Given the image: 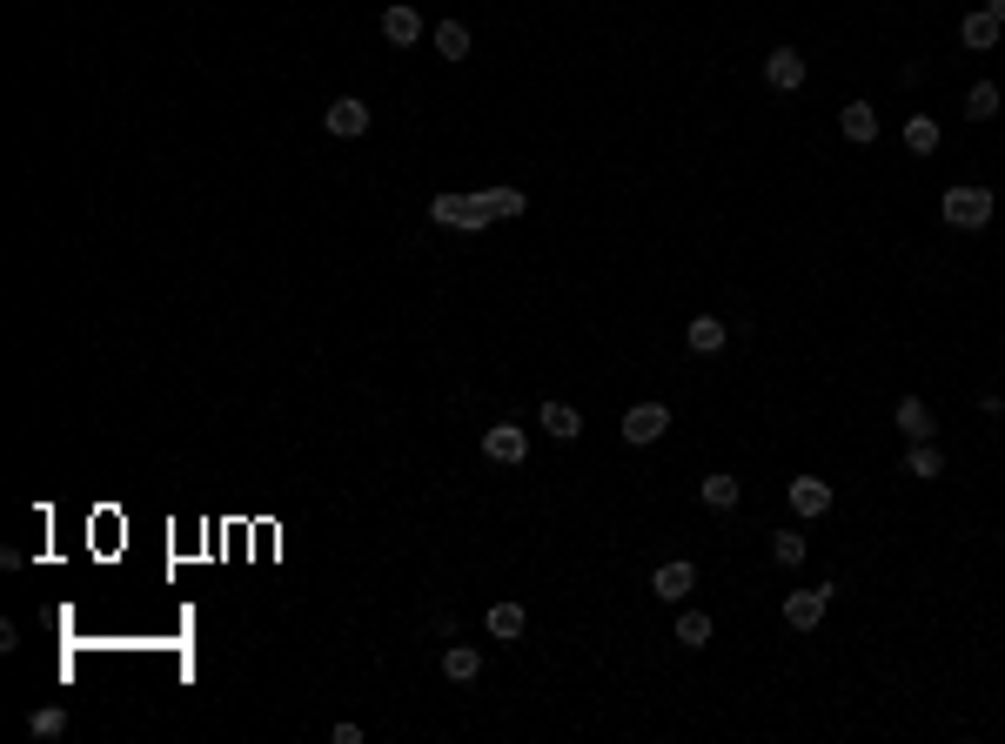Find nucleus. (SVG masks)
I'll return each mask as SVG.
<instances>
[{
	"label": "nucleus",
	"instance_id": "nucleus-1",
	"mask_svg": "<svg viewBox=\"0 0 1005 744\" xmlns=\"http://www.w3.org/2000/svg\"><path fill=\"white\" fill-rule=\"evenodd\" d=\"M938 215L952 228H985L992 222V188H972V181H952L945 195H938Z\"/></svg>",
	"mask_w": 1005,
	"mask_h": 744
},
{
	"label": "nucleus",
	"instance_id": "nucleus-2",
	"mask_svg": "<svg viewBox=\"0 0 1005 744\" xmlns=\"http://www.w3.org/2000/svg\"><path fill=\"white\" fill-rule=\"evenodd\" d=\"M429 222L469 228V235H476V228H490L496 215H490V202H483V195H436V202H429Z\"/></svg>",
	"mask_w": 1005,
	"mask_h": 744
},
{
	"label": "nucleus",
	"instance_id": "nucleus-3",
	"mask_svg": "<svg viewBox=\"0 0 1005 744\" xmlns=\"http://www.w3.org/2000/svg\"><path fill=\"white\" fill-rule=\"evenodd\" d=\"M664 429H670V409H664V403H637V409H624V443H630V450L657 443Z\"/></svg>",
	"mask_w": 1005,
	"mask_h": 744
},
{
	"label": "nucleus",
	"instance_id": "nucleus-4",
	"mask_svg": "<svg viewBox=\"0 0 1005 744\" xmlns=\"http://www.w3.org/2000/svg\"><path fill=\"white\" fill-rule=\"evenodd\" d=\"M804 74H811V68H804L798 47H771V54H764V81H771L778 94H798V88H804Z\"/></svg>",
	"mask_w": 1005,
	"mask_h": 744
},
{
	"label": "nucleus",
	"instance_id": "nucleus-5",
	"mask_svg": "<svg viewBox=\"0 0 1005 744\" xmlns=\"http://www.w3.org/2000/svg\"><path fill=\"white\" fill-rule=\"evenodd\" d=\"M825 604H831V584L825 590H791V597H784V624H791V631H818V624H825Z\"/></svg>",
	"mask_w": 1005,
	"mask_h": 744
},
{
	"label": "nucleus",
	"instance_id": "nucleus-6",
	"mask_svg": "<svg viewBox=\"0 0 1005 744\" xmlns=\"http://www.w3.org/2000/svg\"><path fill=\"white\" fill-rule=\"evenodd\" d=\"M483 456H490V463H523V456H530V429H516V423L483 429Z\"/></svg>",
	"mask_w": 1005,
	"mask_h": 744
},
{
	"label": "nucleus",
	"instance_id": "nucleus-7",
	"mask_svg": "<svg viewBox=\"0 0 1005 744\" xmlns=\"http://www.w3.org/2000/svg\"><path fill=\"white\" fill-rule=\"evenodd\" d=\"M650 590H657L664 604H684V597L697 590V564H691V557H677V564H664L657 577H650Z\"/></svg>",
	"mask_w": 1005,
	"mask_h": 744
},
{
	"label": "nucleus",
	"instance_id": "nucleus-8",
	"mask_svg": "<svg viewBox=\"0 0 1005 744\" xmlns=\"http://www.w3.org/2000/svg\"><path fill=\"white\" fill-rule=\"evenodd\" d=\"M382 41H396V47H416V41H423V14H416L409 0H396V7H382Z\"/></svg>",
	"mask_w": 1005,
	"mask_h": 744
},
{
	"label": "nucleus",
	"instance_id": "nucleus-9",
	"mask_svg": "<svg viewBox=\"0 0 1005 744\" xmlns=\"http://www.w3.org/2000/svg\"><path fill=\"white\" fill-rule=\"evenodd\" d=\"M329 135H342V141H356V135H369V108H362L356 94H342V101H329Z\"/></svg>",
	"mask_w": 1005,
	"mask_h": 744
},
{
	"label": "nucleus",
	"instance_id": "nucleus-10",
	"mask_svg": "<svg viewBox=\"0 0 1005 744\" xmlns=\"http://www.w3.org/2000/svg\"><path fill=\"white\" fill-rule=\"evenodd\" d=\"M791 510H798V517H825L831 510V483L825 476H791Z\"/></svg>",
	"mask_w": 1005,
	"mask_h": 744
},
{
	"label": "nucleus",
	"instance_id": "nucleus-11",
	"mask_svg": "<svg viewBox=\"0 0 1005 744\" xmlns=\"http://www.w3.org/2000/svg\"><path fill=\"white\" fill-rule=\"evenodd\" d=\"M536 423L550 429L557 443H577V436H583V416H577L570 403H543V409H536Z\"/></svg>",
	"mask_w": 1005,
	"mask_h": 744
},
{
	"label": "nucleus",
	"instance_id": "nucleus-12",
	"mask_svg": "<svg viewBox=\"0 0 1005 744\" xmlns=\"http://www.w3.org/2000/svg\"><path fill=\"white\" fill-rule=\"evenodd\" d=\"M838 128H845V141L871 148V141H878V114H871V101H851V108L838 114Z\"/></svg>",
	"mask_w": 1005,
	"mask_h": 744
},
{
	"label": "nucleus",
	"instance_id": "nucleus-13",
	"mask_svg": "<svg viewBox=\"0 0 1005 744\" xmlns=\"http://www.w3.org/2000/svg\"><path fill=\"white\" fill-rule=\"evenodd\" d=\"M892 423L905 429V436H912V443H925V436H932V409L918 403V396H898V409H892Z\"/></svg>",
	"mask_w": 1005,
	"mask_h": 744
},
{
	"label": "nucleus",
	"instance_id": "nucleus-14",
	"mask_svg": "<svg viewBox=\"0 0 1005 744\" xmlns=\"http://www.w3.org/2000/svg\"><path fill=\"white\" fill-rule=\"evenodd\" d=\"M905 476H918V483L945 476V450H938L932 436H925V443H912V456H905Z\"/></svg>",
	"mask_w": 1005,
	"mask_h": 744
},
{
	"label": "nucleus",
	"instance_id": "nucleus-15",
	"mask_svg": "<svg viewBox=\"0 0 1005 744\" xmlns=\"http://www.w3.org/2000/svg\"><path fill=\"white\" fill-rule=\"evenodd\" d=\"M999 34H1005V27L992 21V14H965V21H959V41L972 47V54H985V47H999Z\"/></svg>",
	"mask_w": 1005,
	"mask_h": 744
},
{
	"label": "nucleus",
	"instance_id": "nucleus-16",
	"mask_svg": "<svg viewBox=\"0 0 1005 744\" xmlns=\"http://www.w3.org/2000/svg\"><path fill=\"white\" fill-rule=\"evenodd\" d=\"M443 677H456V684H476V677H483V651H469V644H449V651H443Z\"/></svg>",
	"mask_w": 1005,
	"mask_h": 744
},
{
	"label": "nucleus",
	"instance_id": "nucleus-17",
	"mask_svg": "<svg viewBox=\"0 0 1005 744\" xmlns=\"http://www.w3.org/2000/svg\"><path fill=\"white\" fill-rule=\"evenodd\" d=\"M724 336H731V329H724L717 316H697L691 329H684V342H691L697 356H717V349H724Z\"/></svg>",
	"mask_w": 1005,
	"mask_h": 744
},
{
	"label": "nucleus",
	"instance_id": "nucleus-18",
	"mask_svg": "<svg viewBox=\"0 0 1005 744\" xmlns=\"http://www.w3.org/2000/svg\"><path fill=\"white\" fill-rule=\"evenodd\" d=\"M697 490H704V503H711V510H737V490H744V483H737V476H724V470H711Z\"/></svg>",
	"mask_w": 1005,
	"mask_h": 744
},
{
	"label": "nucleus",
	"instance_id": "nucleus-19",
	"mask_svg": "<svg viewBox=\"0 0 1005 744\" xmlns=\"http://www.w3.org/2000/svg\"><path fill=\"white\" fill-rule=\"evenodd\" d=\"M677 644H684V651L711 644V617H704V610H677Z\"/></svg>",
	"mask_w": 1005,
	"mask_h": 744
},
{
	"label": "nucleus",
	"instance_id": "nucleus-20",
	"mask_svg": "<svg viewBox=\"0 0 1005 744\" xmlns=\"http://www.w3.org/2000/svg\"><path fill=\"white\" fill-rule=\"evenodd\" d=\"M436 54H443V61H469V27L463 21H443V27H436Z\"/></svg>",
	"mask_w": 1005,
	"mask_h": 744
},
{
	"label": "nucleus",
	"instance_id": "nucleus-21",
	"mask_svg": "<svg viewBox=\"0 0 1005 744\" xmlns=\"http://www.w3.org/2000/svg\"><path fill=\"white\" fill-rule=\"evenodd\" d=\"M483 624H490V637H523V604H510V597H503V604H490V617H483Z\"/></svg>",
	"mask_w": 1005,
	"mask_h": 744
},
{
	"label": "nucleus",
	"instance_id": "nucleus-22",
	"mask_svg": "<svg viewBox=\"0 0 1005 744\" xmlns=\"http://www.w3.org/2000/svg\"><path fill=\"white\" fill-rule=\"evenodd\" d=\"M905 148H912V155H932L938 148V121L932 114H912V121H905Z\"/></svg>",
	"mask_w": 1005,
	"mask_h": 744
},
{
	"label": "nucleus",
	"instance_id": "nucleus-23",
	"mask_svg": "<svg viewBox=\"0 0 1005 744\" xmlns=\"http://www.w3.org/2000/svg\"><path fill=\"white\" fill-rule=\"evenodd\" d=\"M27 731H34V738H61V731H67V711H61V704H41V711L27 718Z\"/></svg>",
	"mask_w": 1005,
	"mask_h": 744
},
{
	"label": "nucleus",
	"instance_id": "nucleus-24",
	"mask_svg": "<svg viewBox=\"0 0 1005 744\" xmlns=\"http://www.w3.org/2000/svg\"><path fill=\"white\" fill-rule=\"evenodd\" d=\"M965 114H972V121H992V114H999V88H992V81H979V88L965 94Z\"/></svg>",
	"mask_w": 1005,
	"mask_h": 744
},
{
	"label": "nucleus",
	"instance_id": "nucleus-25",
	"mask_svg": "<svg viewBox=\"0 0 1005 744\" xmlns=\"http://www.w3.org/2000/svg\"><path fill=\"white\" fill-rule=\"evenodd\" d=\"M771 557H778L784 570H791V564H804V537H798V530H778V537H771Z\"/></svg>",
	"mask_w": 1005,
	"mask_h": 744
},
{
	"label": "nucleus",
	"instance_id": "nucleus-26",
	"mask_svg": "<svg viewBox=\"0 0 1005 744\" xmlns=\"http://www.w3.org/2000/svg\"><path fill=\"white\" fill-rule=\"evenodd\" d=\"M490 215H523V188H483Z\"/></svg>",
	"mask_w": 1005,
	"mask_h": 744
},
{
	"label": "nucleus",
	"instance_id": "nucleus-27",
	"mask_svg": "<svg viewBox=\"0 0 1005 744\" xmlns=\"http://www.w3.org/2000/svg\"><path fill=\"white\" fill-rule=\"evenodd\" d=\"M985 14H992V21H999V27H1005V0H985Z\"/></svg>",
	"mask_w": 1005,
	"mask_h": 744
}]
</instances>
